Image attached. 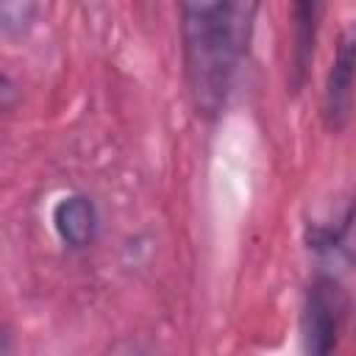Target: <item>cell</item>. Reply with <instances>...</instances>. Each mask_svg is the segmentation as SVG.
Masks as SVG:
<instances>
[{"mask_svg": "<svg viewBox=\"0 0 356 356\" xmlns=\"http://www.w3.org/2000/svg\"><path fill=\"white\" fill-rule=\"evenodd\" d=\"M261 0H178L184 83L192 111L214 122L250 56Z\"/></svg>", "mask_w": 356, "mask_h": 356, "instance_id": "1", "label": "cell"}, {"mask_svg": "<svg viewBox=\"0 0 356 356\" xmlns=\"http://www.w3.org/2000/svg\"><path fill=\"white\" fill-rule=\"evenodd\" d=\"M350 298L348 289L328 273H317L303 292L300 303V345L312 356L337 350L342 328L348 323Z\"/></svg>", "mask_w": 356, "mask_h": 356, "instance_id": "2", "label": "cell"}, {"mask_svg": "<svg viewBox=\"0 0 356 356\" xmlns=\"http://www.w3.org/2000/svg\"><path fill=\"white\" fill-rule=\"evenodd\" d=\"M356 108V22L348 25L334 47L331 67L325 72L323 97H320V117L331 134H342Z\"/></svg>", "mask_w": 356, "mask_h": 356, "instance_id": "3", "label": "cell"}, {"mask_svg": "<svg viewBox=\"0 0 356 356\" xmlns=\"http://www.w3.org/2000/svg\"><path fill=\"white\" fill-rule=\"evenodd\" d=\"M292 3V47H289V89L300 92L306 86L317 39L325 17V0H289Z\"/></svg>", "mask_w": 356, "mask_h": 356, "instance_id": "4", "label": "cell"}, {"mask_svg": "<svg viewBox=\"0 0 356 356\" xmlns=\"http://www.w3.org/2000/svg\"><path fill=\"white\" fill-rule=\"evenodd\" d=\"M50 222L56 236L70 248V250H83L97 239L100 228V211L95 200L83 192H70L56 200L50 211Z\"/></svg>", "mask_w": 356, "mask_h": 356, "instance_id": "5", "label": "cell"}, {"mask_svg": "<svg viewBox=\"0 0 356 356\" xmlns=\"http://www.w3.org/2000/svg\"><path fill=\"white\" fill-rule=\"evenodd\" d=\"M306 248L320 256H339L356 267V197L328 220H314L306 225Z\"/></svg>", "mask_w": 356, "mask_h": 356, "instance_id": "6", "label": "cell"}]
</instances>
